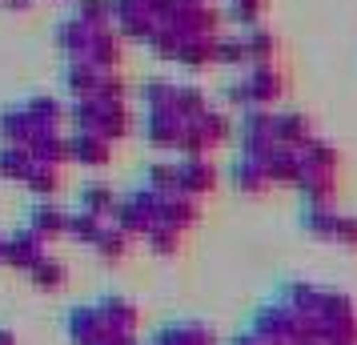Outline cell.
Segmentation results:
<instances>
[{"mask_svg":"<svg viewBox=\"0 0 357 345\" xmlns=\"http://www.w3.org/2000/svg\"><path fill=\"white\" fill-rule=\"evenodd\" d=\"M157 24H161V20H157L153 0H113V29H116L121 36L149 40Z\"/></svg>","mask_w":357,"mask_h":345,"instance_id":"6da1fadb","label":"cell"},{"mask_svg":"<svg viewBox=\"0 0 357 345\" xmlns=\"http://www.w3.org/2000/svg\"><path fill=\"white\" fill-rule=\"evenodd\" d=\"M177 65L185 68H209L217 65V36H185L181 33V45H177Z\"/></svg>","mask_w":357,"mask_h":345,"instance_id":"7a4b0ae2","label":"cell"},{"mask_svg":"<svg viewBox=\"0 0 357 345\" xmlns=\"http://www.w3.org/2000/svg\"><path fill=\"white\" fill-rule=\"evenodd\" d=\"M225 13H229V20H237L241 29H257L261 13H265V0H229Z\"/></svg>","mask_w":357,"mask_h":345,"instance_id":"277c9868","label":"cell"},{"mask_svg":"<svg viewBox=\"0 0 357 345\" xmlns=\"http://www.w3.org/2000/svg\"><path fill=\"white\" fill-rule=\"evenodd\" d=\"M0 4H4V8H13V13H24L33 0H0Z\"/></svg>","mask_w":357,"mask_h":345,"instance_id":"52a82bcc","label":"cell"},{"mask_svg":"<svg viewBox=\"0 0 357 345\" xmlns=\"http://www.w3.org/2000/svg\"><path fill=\"white\" fill-rule=\"evenodd\" d=\"M245 61L249 65H273V56H277V36L273 33H265V29H245Z\"/></svg>","mask_w":357,"mask_h":345,"instance_id":"3957f363","label":"cell"},{"mask_svg":"<svg viewBox=\"0 0 357 345\" xmlns=\"http://www.w3.org/2000/svg\"><path fill=\"white\" fill-rule=\"evenodd\" d=\"M77 17L89 24H113V0H77Z\"/></svg>","mask_w":357,"mask_h":345,"instance_id":"8992f818","label":"cell"},{"mask_svg":"<svg viewBox=\"0 0 357 345\" xmlns=\"http://www.w3.org/2000/svg\"><path fill=\"white\" fill-rule=\"evenodd\" d=\"M217 65H229V68L249 65V61H245V40L241 36H217Z\"/></svg>","mask_w":357,"mask_h":345,"instance_id":"5b68a950","label":"cell"}]
</instances>
